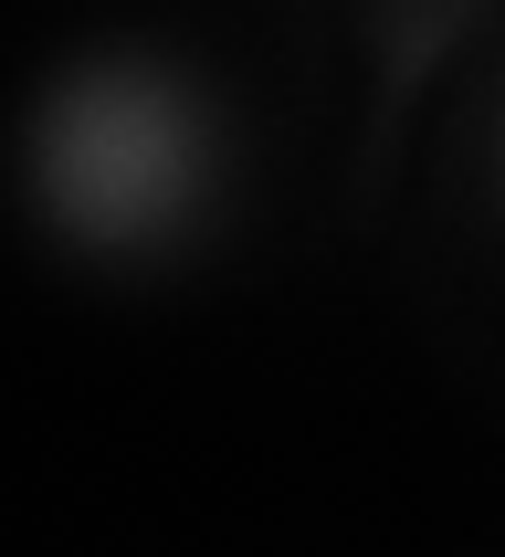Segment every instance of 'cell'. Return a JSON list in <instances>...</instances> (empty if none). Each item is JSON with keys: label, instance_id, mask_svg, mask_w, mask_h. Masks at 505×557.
<instances>
[{"label": "cell", "instance_id": "1", "mask_svg": "<svg viewBox=\"0 0 505 557\" xmlns=\"http://www.w3.org/2000/svg\"><path fill=\"white\" fill-rule=\"evenodd\" d=\"M22 158H32V200L63 243L169 252L211 221L232 137L189 63L148 53V42H106L42 85Z\"/></svg>", "mask_w": 505, "mask_h": 557}]
</instances>
